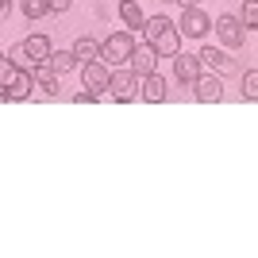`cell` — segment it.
<instances>
[{
	"mask_svg": "<svg viewBox=\"0 0 258 258\" xmlns=\"http://www.w3.org/2000/svg\"><path fill=\"white\" fill-rule=\"evenodd\" d=\"M131 50H135V39H131V31H116V35H108L104 43H100V62L127 66Z\"/></svg>",
	"mask_w": 258,
	"mask_h": 258,
	"instance_id": "6da1fadb",
	"label": "cell"
},
{
	"mask_svg": "<svg viewBox=\"0 0 258 258\" xmlns=\"http://www.w3.org/2000/svg\"><path fill=\"white\" fill-rule=\"evenodd\" d=\"M108 97L119 100V104L135 100V97H139V77L131 74L127 66H123V70H116V74H108Z\"/></svg>",
	"mask_w": 258,
	"mask_h": 258,
	"instance_id": "7a4b0ae2",
	"label": "cell"
},
{
	"mask_svg": "<svg viewBox=\"0 0 258 258\" xmlns=\"http://www.w3.org/2000/svg\"><path fill=\"white\" fill-rule=\"evenodd\" d=\"M193 89H197V100L201 104H216V100L224 97V81H220V74H197V81H193Z\"/></svg>",
	"mask_w": 258,
	"mask_h": 258,
	"instance_id": "3957f363",
	"label": "cell"
},
{
	"mask_svg": "<svg viewBox=\"0 0 258 258\" xmlns=\"http://www.w3.org/2000/svg\"><path fill=\"white\" fill-rule=\"evenodd\" d=\"M208 27H212V20H208L201 8H185V12H181V27H177V35H189V39H205Z\"/></svg>",
	"mask_w": 258,
	"mask_h": 258,
	"instance_id": "277c9868",
	"label": "cell"
},
{
	"mask_svg": "<svg viewBox=\"0 0 258 258\" xmlns=\"http://www.w3.org/2000/svg\"><path fill=\"white\" fill-rule=\"evenodd\" d=\"M81 85L89 89V93H104L108 89V66L100 62H81Z\"/></svg>",
	"mask_w": 258,
	"mask_h": 258,
	"instance_id": "5b68a950",
	"label": "cell"
},
{
	"mask_svg": "<svg viewBox=\"0 0 258 258\" xmlns=\"http://www.w3.org/2000/svg\"><path fill=\"white\" fill-rule=\"evenodd\" d=\"M154 66H158V54H154L151 43H147V46H135V50H131V58H127V70H131L135 77L154 74Z\"/></svg>",
	"mask_w": 258,
	"mask_h": 258,
	"instance_id": "8992f818",
	"label": "cell"
},
{
	"mask_svg": "<svg viewBox=\"0 0 258 258\" xmlns=\"http://www.w3.org/2000/svg\"><path fill=\"white\" fill-rule=\"evenodd\" d=\"M151 46H154V54L173 58V54L181 50V35H177V27H173V23H166L162 31H154V35H151Z\"/></svg>",
	"mask_w": 258,
	"mask_h": 258,
	"instance_id": "52a82bcc",
	"label": "cell"
},
{
	"mask_svg": "<svg viewBox=\"0 0 258 258\" xmlns=\"http://www.w3.org/2000/svg\"><path fill=\"white\" fill-rule=\"evenodd\" d=\"M216 35H220L224 46H243V23H239L235 16H220V20H216Z\"/></svg>",
	"mask_w": 258,
	"mask_h": 258,
	"instance_id": "ba28073f",
	"label": "cell"
},
{
	"mask_svg": "<svg viewBox=\"0 0 258 258\" xmlns=\"http://www.w3.org/2000/svg\"><path fill=\"white\" fill-rule=\"evenodd\" d=\"M139 97L147 100V104H162V100H166V81H162L158 74L139 77Z\"/></svg>",
	"mask_w": 258,
	"mask_h": 258,
	"instance_id": "9c48e42d",
	"label": "cell"
},
{
	"mask_svg": "<svg viewBox=\"0 0 258 258\" xmlns=\"http://www.w3.org/2000/svg\"><path fill=\"white\" fill-rule=\"evenodd\" d=\"M31 89H35L31 70H16V77L4 85V93H8V100H27V93H31Z\"/></svg>",
	"mask_w": 258,
	"mask_h": 258,
	"instance_id": "30bf717a",
	"label": "cell"
},
{
	"mask_svg": "<svg viewBox=\"0 0 258 258\" xmlns=\"http://www.w3.org/2000/svg\"><path fill=\"white\" fill-rule=\"evenodd\" d=\"M197 62L205 66V70H216V74H224V70H231V66H235L224 50H216V46H205V50L197 54Z\"/></svg>",
	"mask_w": 258,
	"mask_h": 258,
	"instance_id": "8fae6325",
	"label": "cell"
},
{
	"mask_svg": "<svg viewBox=\"0 0 258 258\" xmlns=\"http://www.w3.org/2000/svg\"><path fill=\"white\" fill-rule=\"evenodd\" d=\"M173 58H177V66H173V74H177V81H185V85H193L197 81V74H201V62H197L193 54H173Z\"/></svg>",
	"mask_w": 258,
	"mask_h": 258,
	"instance_id": "7c38bea8",
	"label": "cell"
},
{
	"mask_svg": "<svg viewBox=\"0 0 258 258\" xmlns=\"http://www.w3.org/2000/svg\"><path fill=\"white\" fill-rule=\"evenodd\" d=\"M31 77H35V85H39V89L58 93V74L50 70V62H35V66H31Z\"/></svg>",
	"mask_w": 258,
	"mask_h": 258,
	"instance_id": "4fadbf2b",
	"label": "cell"
},
{
	"mask_svg": "<svg viewBox=\"0 0 258 258\" xmlns=\"http://www.w3.org/2000/svg\"><path fill=\"white\" fill-rule=\"evenodd\" d=\"M119 20L127 23L131 31H139L143 20H147V16H143V8H139V0H123V4H119Z\"/></svg>",
	"mask_w": 258,
	"mask_h": 258,
	"instance_id": "5bb4252c",
	"label": "cell"
},
{
	"mask_svg": "<svg viewBox=\"0 0 258 258\" xmlns=\"http://www.w3.org/2000/svg\"><path fill=\"white\" fill-rule=\"evenodd\" d=\"M74 58L77 62H97L100 58V43H93L89 35H81V39L74 43Z\"/></svg>",
	"mask_w": 258,
	"mask_h": 258,
	"instance_id": "9a60e30c",
	"label": "cell"
},
{
	"mask_svg": "<svg viewBox=\"0 0 258 258\" xmlns=\"http://www.w3.org/2000/svg\"><path fill=\"white\" fill-rule=\"evenodd\" d=\"M23 46L31 54V62H46V58H50V39H46V35H31Z\"/></svg>",
	"mask_w": 258,
	"mask_h": 258,
	"instance_id": "2e32d148",
	"label": "cell"
},
{
	"mask_svg": "<svg viewBox=\"0 0 258 258\" xmlns=\"http://www.w3.org/2000/svg\"><path fill=\"white\" fill-rule=\"evenodd\" d=\"M46 62H50V70H54V74L62 77V74H70V70L77 66V58H74V50H58V54L50 50V58H46Z\"/></svg>",
	"mask_w": 258,
	"mask_h": 258,
	"instance_id": "e0dca14e",
	"label": "cell"
},
{
	"mask_svg": "<svg viewBox=\"0 0 258 258\" xmlns=\"http://www.w3.org/2000/svg\"><path fill=\"white\" fill-rule=\"evenodd\" d=\"M8 58H12V66H16V70H31V66H35L23 43H16V46H12V50H8Z\"/></svg>",
	"mask_w": 258,
	"mask_h": 258,
	"instance_id": "ac0fdd59",
	"label": "cell"
},
{
	"mask_svg": "<svg viewBox=\"0 0 258 258\" xmlns=\"http://www.w3.org/2000/svg\"><path fill=\"white\" fill-rule=\"evenodd\" d=\"M46 12H50V0H23V16L27 20H39Z\"/></svg>",
	"mask_w": 258,
	"mask_h": 258,
	"instance_id": "d6986e66",
	"label": "cell"
},
{
	"mask_svg": "<svg viewBox=\"0 0 258 258\" xmlns=\"http://www.w3.org/2000/svg\"><path fill=\"white\" fill-rule=\"evenodd\" d=\"M243 97L258 100V70H247V74H243Z\"/></svg>",
	"mask_w": 258,
	"mask_h": 258,
	"instance_id": "ffe728a7",
	"label": "cell"
},
{
	"mask_svg": "<svg viewBox=\"0 0 258 258\" xmlns=\"http://www.w3.org/2000/svg\"><path fill=\"white\" fill-rule=\"evenodd\" d=\"M243 27H258V0L243 4Z\"/></svg>",
	"mask_w": 258,
	"mask_h": 258,
	"instance_id": "44dd1931",
	"label": "cell"
},
{
	"mask_svg": "<svg viewBox=\"0 0 258 258\" xmlns=\"http://www.w3.org/2000/svg\"><path fill=\"white\" fill-rule=\"evenodd\" d=\"M12 77H16V66H12V58L4 54V58H0V85H8Z\"/></svg>",
	"mask_w": 258,
	"mask_h": 258,
	"instance_id": "7402d4cb",
	"label": "cell"
},
{
	"mask_svg": "<svg viewBox=\"0 0 258 258\" xmlns=\"http://www.w3.org/2000/svg\"><path fill=\"white\" fill-rule=\"evenodd\" d=\"M74 100H77V104H97V93H77Z\"/></svg>",
	"mask_w": 258,
	"mask_h": 258,
	"instance_id": "603a6c76",
	"label": "cell"
},
{
	"mask_svg": "<svg viewBox=\"0 0 258 258\" xmlns=\"http://www.w3.org/2000/svg\"><path fill=\"white\" fill-rule=\"evenodd\" d=\"M70 4H74V0H50V12H66Z\"/></svg>",
	"mask_w": 258,
	"mask_h": 258,
	"instance_id": "cb8c5ba5",
	"label": "cell"
},
{
	"mask_svg": "<svg viewBox=\"0 0 258 258\" xmlns=\"http://www.w3.org/2000/svg\"><path fill=\"white\" fill-rule=\"evenodd\" d=\"M4 16H8V0H0V23H4Z\"/></svg>",
	"mask_w": 258,
	"mask_h": 258,
	"instance_id": "d4e9b609",
	"label": "cell"
},
{
	"mask_svg": "<svg viewBox=\"0 0 258 258\" xmlns=\"http://www.w3.org/2000/svg\"><path fill=\"white\" fill-rule=\"evenodd\" d=\"M177 4H181V8H197V4H201V0H177Z\"/></svg>",
	"mask_w": 258,
	"mask_h": 258,
	"instance_id": "484cf974",
	"label": "cell"
}]
</instances>
